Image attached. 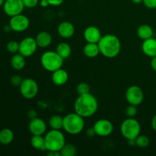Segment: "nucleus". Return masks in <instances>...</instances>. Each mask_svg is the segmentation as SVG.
<instances>
[{"label":"nucleus","mask_w":156,"mask_h":156,"mask_svg":"<svg viewBox=\"0 0 156 156\" xmlns=\"http://www.w3.org/2000/svg\"><path fill=\"white\" fill-rule=\"evenodd\" d=\"M4 30L5 32H8V31H10V30H12V29H11L10 26H9V24H8V25H5L4 27Z\"/></svg>","instance_id":"nucleus-41"},{"label":"nucleus","mask_w":156,"mask_h":156,"mask_svg":"<svg viewBox=\"0 0 156 156\" xmlns=\"http://www.w3.org/2000/svg\"><path fill=\"white\" fill-rule=\"evenodd\" d=\"M27 117H28V118L30 119V120L35 118V117H37V111L33 109L30 110V111H28V112H27Z\"/></svg>","instance_id":"nucleus-35"},{"label":"nucleus","mask_w":156,"mask_h":156,"mask_svg":"<svg viewBox=\"0 0 156 156\" xmlns=\"http://www.w3.org/2000/svg\"><path fill=\"white\" fill-rule=\"evenodd\" d=\"M38 46L35 38L31 37H24L19 43V52L24 57H30L36 53Z\"/></svg>","instance_id":"nucleus-9"},{"label":"nucleus","mask_w":156,"mask_h":156,"mask_svg":"<svg viewBox=\"0 0 156 156\" xmlns=\"http://www.w3.org/2000/svg\"><path fill=\"white\" fill-rule=\"evenodd\" d=\"M5 1V0H0V8H1L2 6H3V4H4Z\"/></svg>","instance_id":"nucleus-43"},{"label":"nucleus","mask_w":156,"mask_h":156,"mask_svg":"<svg viewBox=\"0 0 156 156\" xmlns=\"http://www.w3.org/2000/svg\"><path fill=\"white\" fill-rule=\"evenodd\" d=\"M142 50L145 55L149 57H154L156 56V39L149 38L143 41L142 44Z\"/></svg>","instance_id":"nucleus-17"},{"label":"nucleus","mask_w":156,"mask_h":156,"mask_svg":"<svg viewBox=\"0 0 156 156\" xmlns=\"http://www.w3.org/2000/svg\"><path fill=\"white\" fill-rule=\"evenodd\" d=\"M85 127L84 117L77 113H69L63 117L62 129L69 135H78L83 131Z\"/></svg>","instance_id":"nucleus-3"},{"label":"nucleus","mask_w":156,"mask_h":156,"mask_svg":"<svg viewBox=\"0 0 156 156\" xmlns=\"http://www.w3.org/2000/svg\"><path fill=\"white\" fill-rule=\"evenodd\" d=\"M25 58L19 53L13 54V56L11 59V66L12 68L17 71L23 69L26 65Z\"/></svg>","instance_id":"nucleus-20"},{"label":"nucleus","mask_w":156,"mask_h":156,"mask_svg":"<svg viewBox=\"0 0 156 156\" xmlns=\"http://www.w3.org/2000/svg\"><path fill=\"white\" fill-rule=\"evenodd\" d=\"M2 7L5 15L10 18L21 14L25 8L22 0H5Z\"/></svg>","instance_id":"nucleus-11"},{"label":"nucleus","mask_w":156,"mask_h":156,"mask_svg":"<svg viewBox=\"0 0 156 156\" xmlns=\"http://www.w3.org/2000/svg\"><path fill=\"white\" fill-rule=\"evenodd\" d=\"M143 3L147 9H156V0H143Z\"/></svg>","instance_id":"nucleus-33"},{"label":"nucleus","mask_w":156,"mask_h":156,"mask_svg":"<svg viewBox=\"0 0 156 156\" xmlns=\"http://www.w3.org/2000/svg\"><path fill=\"white\" fill-rule=\"evenodd\" d=\"M30 145L35 149L41 151H47V148L44 142V137L41 135H32L30 140Z\"/></svg>","instance_id":"nucleus-24"},{"label":"nucleus","mask_w":156,"mask_h":156,"mask_svg":"<svg viewBox=\"0 0 156 156\" xmlns=\"http://www.w3.org/2000/svg\"><path fill=\"white\" fill-rule=\"evenodd\" d=\"M122 136L127 140H135L141 132L140 122L134 117H128L124 120L120 126Z\"/></svg>","instance_id":"nucleus-6"},{"label":"nucleus","mask_w":156,"mask_h":156,"mask_svg":"<svg viewBox=\"0 0 156 156\" xmlns=\"http://www.w3.org/2000/svg\"><path fill=\"white\" fill-rule=\"evenodd\" d=\"M93 128L95 134L101 137H107L114 131V125L107 119H100L94 123Z\"/></svg>","instance_id":"nucleus-12"},{"label":"nucleus","mask_w":156,"mask_h":156,"mask_svg":"<svg viewBox=\"0 0 156 156\" xmlns=\"http://www.w3.org/2000/svg\"><path fill=\"white\" fill-rule=\"evenodd\" d=\"M15 135H14L13 131L9 128H5V129L0 130V144L3 146H7L11 144L13 142Z\"/></svg>","instance_id":"nucleus-21"},{"label":"nucleus","mask_w":156,"mask_h":156,"mask_svg":"<svg viewBox=\"0 0 156 156\" xmlns=\"http://www.w3.org/2000/svg\"><path fill=\"white\" fill-rule=\"evenodd\" d=\"M83 53L86 57L90 59L97 57L101 54L98 44L95 43H87L83 48Z\"/></svg>","instance_id":"nucleus-19"},{"label":"nucleus","mask_w":156,"mask_h":156,"mask_svg":"<svg viewBox=\"0 0 156 156\" xmlns=\"http://www.w3.org/2000/svg\"><path fill=\"white\" fill-rule=\"evenodd\" d=\"M56 53L63 59H66L71 56L72 48L71 46L66 42H62L59 44L56 47Z\"/></svg>","instance_id":"nucleus-23"},{"label":"nucleus","mask_w":156,"mask_h":156,"mask_svg":"<svg viewBox=\"0 0 156 156\" xmlns=\"http://www.w3.org/2000/svg\"><path fill=\"white\" fill-rule=\"evenodd\" d=\"M23 79H22V77H21V76H19V75H14V76H12V78H11L10 82H11V84H12L13 86L17 87L21 85Z\"/></svg>","instance_id":"nucleus-31"},{"label":"nucleus","mask_w":156,"mask_h":156,"mask_svg":"<svg viewBox=\"0 0 156 156\" xmlns=\"http://www.w3.org/2000/svg\"><path fill=\"white\" fill-rule=\"evenodd\" d=\"M151 125H152V127L154 130L156 131V114L152 117V122H151Z\"/></svg>","instance_id":"nucleus-40"},{"label":"nucleus","mask_w":156,"mask_h":156,"mask_svg":"<svg viewBox=\"0 0 156 156\" xmlns=\"http://www.w3.org/2000/svg\"><path fill=\"white\" fill-rule=\"evenodd\" d=\"M19 88L21 96L24 98L28 99V100L34 98L37 95L38 91H39V87L36 81L30 78L23 79Z\"/></svg>","instance_id":"nucleus-7"},{"label":"nucleus","mask_w":156,"mask_h":156,"mask_svg":"<svg viewBox=\"0 0 156 156\" xmlns=\"http://www.w3.org/2000/svg\"><path fill=\"white\" fill-rule=\"evenodd\" d=\"M44 142L47 151L60 152L62 148L66 144V138L64 134L60 130L52 129L46 133Z\"/></svg>","instance_id":"nucleus-5"},{"label":"nucleus","mask_w":156,"mask_h":156,"mask_svg":"<svg viewBox=\"0 0 156 156\" xmlns=\"http://www.w3.org/2000/svg\"><path fill=\"white\" fill-rule=\"evenodd\" d=\"M126 100L129 105L139 106L141 105L144 99V93L140 87L132 85L129 87L126 91Z\"/></svg>","instance_id":"nucleus-8"},{"label":"nucleus","mask_w":156,"mask_h":156,"mask_svg":"<svg viewBox=\"0 0 156 156\" xmlns=\"http://www.w3.org/2000/svg\"><path fill=\"white\" fill-rule=\"evenodd\" d=\"M98 109L97 98L91 93L80 94L74 103L75 112L84 118L92 117Z\"/></svg>","instance_id":"nucleus-1"},{"label":"nucleus","mask_w":156,"mask_h":156,"mask_svg":"<svg viewBox=\"0 0 156 156\" xmlns=\"http://www.w3.org/2000/svg\"><path fill=\"white\" fill-rule=\"evenodd\" d=\"M76 91H77L79 95L90 93L89 85L85 83V82H80V83L76 86Z\"/></svg>","instance_id":"nucleus-29"},{"label":"nucleus","mask_w":156,"mask_h":156,"mask_svg":"<svg viewBox=\"0 0 156 156\" xmlns=\"http://www.w3.org/2000/svg\"><path fill=\"white\" fill-rule=\"evenodd\" d=\"M6 49L12 54H15L19 52V43L16 41H10L6 45Z\"/></svg>","instance_id":"nucleus-28"},{"label":"nucleus","mask_w":156,"mask_h":156,"mask_svg":"<svg viewBox=\"0 0 156 156\" xmlns=\"http://www.w3.org/2000/svg\"><path fill=\"white\" fill-rule=\"evenodd\" d=\"M9 24L12 30L20 33L27 30L30 26V20L26 15L21 13L11 17Z\"/></svg>","instance_id":"nucleus-10"},{"label":"nucleus","mask_w":156,"mask_h":156,"mask_svg":"<svg viewBox=\"0 0 156 156\" xmlns=\"http://www.w3.org/2000/svg\"><path fill=\"white\" fill-rule=\"evenodd\" d=\"M101 32L96 26L91 25L85 28L84 31V38L87 43L98 44L101 38Z\"/></svg>","instance_id":"nucleus-14"},{"label":"nucleus","mask_w":156,"mask_h":156,"mask_svg":"<svg viewBox=\"0 0 156 156\" xmlns=\"http://www.w3.org/2000/svg\"><path fill=\"white\" fill-rule=\"evenodd\" d=\"M77 153V150L74 145L71 143H66L60 150L62 156H75Z\"/></svg>","instance_id":"nucleus-26"},{"label":"nucleus","mask_w":156,"mask_h":156,"mask_svg":"<svg viewBox=\"0 0 156 156\" xmlns=\"http://www.w3.org/2000/svg\"><path fill=\"white\" fill-rule=\"evenodd\" d=\"M36 42L38 47L40 48H47L52 43V36L49 32L41 31L37 34L36 38Z\"/></svg>","instance_id":"nucleus-18"},{"label":"nucleus","mask_w":156,"mask_h":156,"mask_svg":"<svg viewBox=\"0 0 156 156\" xmlns=\"http://www.w3.org/2000/svg\"><path fill=\"white\" fill-rule=\"evenodd\" d=\"M57 33L61 37L68 39L75 34V27L69 21H62L58 25Z\"/></svg>","instance_id":"nucleus-15"},{"label":"nucleus","mask_w":156,"mask_h":156,"mask_svg":"<svg viewBox=\"0 0 156 156\" xmlns=\"http://www.w3.org/2000/svg\"><path fill=\"white\" fill-rule=\"evenodd\" d=\"M64 59L56 53V51L48 50L44 52L41 57V63L43 68L47 72L53 73L62 68Z\"/></svg>","instance_id":"nucleus-4"},{"label":"nucleus","mask_w":156,"mask_h":156,"mask_svg":"<svg viewBox=\"0 0 156 156\" xmlns=\"http://www.w3.org/2000/svg\"><path fill=\"white\" fill-rule=\"evenodd\" d=\"M39 4L42 8H47V6L50 5V3H49L48 0H41L39 2Z\"/></svg>","instance_id":"nucleus-37"},{"label":"nucleus","mask_w":156,"mask_h":156,"mask_svg":"<svg viewBox=\"0 0 156 156\" xmlns=\"http://www.w3.org/2000/svg\"><path fill=\"white\" fill-rule=\"evenodd\" d=\"M137 106L133 105H129L125 109V114L128 117H134L137 114L138 110H137Z\"/></svg>","instance_id":"nucleus-30"},{"label":"nucleus","mask_w":156,"mask_h":156,"mask_svg":"<svg viewBox=\"0 0 156 156\" xmlns=\"http://www.w3.org/2000/svg\"><path fill=\"white\" fill-rule=\"evenodd\" d=\"M48 156H60V152H56V151H49L47 153Z\"/></svg>","instance_id":"nucleus-39"},{"label":"nucleus","mask_w":156,"mask_h":156,"mask_svg":"<svg viewBox=\"0 0 156 156\" xmlns=\"http://www.w3.org/2000/svg\"><path fill=\"white\" fill-rule=\"evenodd\" d=\"M136 34L139 38H140L143 41H145V40L152 37L153 30H152V27L148 25V24H142L137 28Z\"/></svg>","instance_id":"nucleus-22"},{"label":"nucleus","mask_w":156,"mask_h":156,"mask_svg":"<svg viewBox=\"0 0 156 156\" xmlns=\"http://www.w3.org/2000/svg\"><path fill=\"white\" fill-rule=\"evenodd\" d=\"M136 146L140 148H146L150 143V140H149V137L145 135H139L135 140Z\"/></svg>","instance_id":"nucleus-27"},{"label":"nucleus","mask_w":156,"mask_h":156,"mask_svg":"<svg viewBox=\"0 0 156 156\" xmlns=\"http://www.w3.org/2000/svg\"><path fill=\"white\" fill-rule=\"evenodd\" d=\"M96 134H95V132H94V128H88V129L86 130V136L88 137H89V138H91V137L94 136Z\"/></svg>","instance_id":"nucleus-36"},{"label":"nucleus","mask_w":156,"mask_h":156,"mask_svg":"<svg viewBox=\"0 0 156 156\" xmlns=\"http://www.w3.org/2000/svg\"><path fill=\"white\" fill-rule=\"evenodd\" d=\"M47 124L45 121L39 117H35L30 120L28 129L32 135L43 136L47 132Z\"/></svg>","instance_id":"nucleus-13"},{"label":"nucleus","mask_w":156,"mask_h":156,"mask_svg":"<svg viewBox=\"0 0 156 156\" xmlns=\"http://www.w3.org/2000/svg\"><path fill=\"white\" fill-rule=\"evenodd\" d=\"M23 3L24 5V7L28 8V9H33L36 7L39 4V0H22Z\"/></svg>","instance_id":"nucleus-32"},{"label":"nucleus","mask_w":156,"mask_h":156,"mask_svg":"<svg viewBox=\"0 0 156 156\" xmlns=\"http://www.w3.org/2000/svg\"><path fill=\"white\" fill-rule=\"evenodd\" d=\"M49 3H50V5L52 6H59L60 5L62 4L64 0H48Z\"/></svg>","instance_id":"nucleus-34"},{"label":"nucleus","mask_w":156,"mask_h":156,"mask_svg":"<svg viewBox=\"0 0 156 156\" xmlns=\"http://www.w3.org/2000/svg\"><path fill=\"white\" fill-rule=\"evenodd\" d=\"M132 1V2H133L134 4H140V3H142L143 2V0H131Z\"/></svg>","instance_id":"nucleus-42"},{"label":"nucleus","mask_w":156,"mask_h":156,"mask_svg":"<svg viewBox=\"0 0 156 156\" xmlns=\"http://www.w3.org/2000/svg\"><path fill=\"white\" fill-rule=\"evenodd\" d=\"M52 82L57 86L66 85L69 80V74L65 69L60 68L52 73Z\"/></svg>","instance_id":"nucleus-16"},{"label":"nucleus","mask_w":156,"mask_h":156,"mask_svg":"<svg viewBox=\"0 0 156 156\" xmlns=\"http://www.w3.org/2000/svg\"><path fill=\"white\" fill-rule=\"evenodd\" d=\"M151 67H152V69L154 71L156 72V56L152 58V60H151Z\"/></svg>","instance_id":"nucleus-38"},{"label":"nucleus","mask_w":156,"mask_h":156,"mask_svg":"<svg viewBox=\"0 0 156 156\" xmlns=\"http://www.w3.org/2000/svg\"><path fill=\"white\" fill-rule=\"evenodd\" d=\"M98 44L101 54L108 59L117 57L121 51V43L120 39L112 34L103 35Z\"/></svg>","instance_id":"nucleus-2"},{"label":"nucleus","mask_w":156,"mask_h":156,"mask_svg":"<svg viewBox=\"0 0 156 156\" xmlns=\"http://www.w3.org/2000/svg\"><path fill=\"white\" fill-rule=\"evenodd\" d=\"M63 125V117L60 115H53L50 117L49 120V126L53 129H59L60 130L62 129Z\"/></svg>","instance_id":"nucleus-25"}]
</instances>
